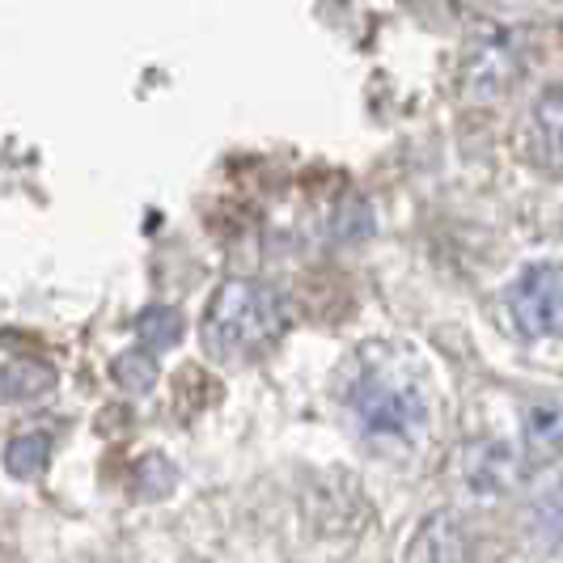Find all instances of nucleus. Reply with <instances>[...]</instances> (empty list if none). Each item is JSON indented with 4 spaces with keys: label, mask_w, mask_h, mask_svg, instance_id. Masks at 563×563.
Returning <instances> with one entry per match:
<instances>
[{
    "label": "nucleus",
    "mask_w": 563,
    "mask_h": 563,
    "mask_svg": "<svg viewBox=\"0 0 563 563\" xmlns=\"http://www.w3.org/2000/svg\"><path fill=\"white\" fill-rule=\"evenodd\" d=\"M288 310L276 288L258 280H229L217 288L203 318V347L221 361H251L280 339Z\"/></svg>",
    "instance_id": "f257e3e1"
},
{
    "label": "nucleus",
    "mask_w": 563,
    "mask_h": 563,
    "mask_svg": "<svg viewBox=\"0 0 563 563\" xmlns=\"http://www.w3.org/2000/svg\"><path fill=\"white\" fill-rule=\"evenodd\" d=\"M352 411L365 437L386 445H416L428 428V402L416 377L398 368H368L352 390Z\"/></svg>",
    "instance_id": "f03ea898"
},
{
    "label": "nucleus",
    "mask_w": 563,
    "mask_h": 563,
    "mask_svg": "<svg viewBox=\"0 0 563 563\" xmlns=\"http://www.w3.org/2000/svg\"><path fill=\"white\" fill-rule=\"evenodd\" d=\"M521 30L526 26H500V22H492V26H479L471 34L466 59H462V89H466V98L492 102V98H500L508 85L521 77L526 56H530Z\"/></svg>",
    "instance_id": "7ed1b4c3"
},
{
    "label": "nucleus",
    "mask_w": 563,
    "mask_h": 563,
    "mask_svg": "<svg viewBox=\"0 0 563 563\" xmlns=\"http://www.w3.org/2000/svg\"><path fill=\"white\" fill-rule=\"evenodd\" d=\"M512 322L530 339L563 335V263H534L508 288Z\"/></svg>",
    "instance_id": "20e7f679"
},
{
    "label": "nucleus",
    "mask_w": 563,
    "mask_h": 563,
    "mask_svg": "<svg viewBox=\"0 0 563 563\" xmlns=\"http://www.w3.org/2000/svg\"><path fill=\"white\" fill-rule=\"evenodd\" d=\"M407 563H475L471 560V538L466 526L441 512V517H428L420 526V534L407 551Z\"/></svg>",
    "instance_id": "39448f33"
},
{
    "label": "nucleus",
    "mask_w": 563,
    "mask_h": 563,
    "mask_svg": "<svg viewBox=\"0 0 563 563\" xmlns=\"http://www.w3.org/2000/svg\"><path fill=\"white\" fill-rule=\"evenodd\" d=\"M521 437L534 457L563 453V398H538L521 416Z\"/></svg>",
    "instance_id": "423d86ee"
},
{
    "label": "nucleus",
    "mask_w": 563,
    "mask_h": 563,
    "mask_svg": "<svg viewBox=\"0 0 563 563\" xmlns=\"http://www.w3.org/2000/svg\"><path fill=\"white\" fill-rule=\"evenodd\" d=\"M512 453L505 445H475V450L466 453V466H462V479L471 492H479V496H496V492H505L508 483H512Z\"/></svg>",
    "instance_id": "0eeeda50"
},
{
    "label": "nucleus",
    "mask_w": 563,
    "mask_h": 563,
    "mask_svg": "<svg viewBox=\"0 0 563 563\" xmlns=\"http://www.w3.org/2000/svg\"><path fill=\"white\" fill-rule=\"evenodd\" d=\"M52 386H56V373L47 365H38V361L9 365L4 377H0V390H4V398H13V402H34V398L47 395Z\"/></svg>",
    "instance_id": "6e6552de"
},
{
    "label": "nucleus",
    "mask_w": 563,
    "mask_h": 563,
    "mask_svg": "<svg viewBox=\"0 0 563 563\" xmlns=\"http://www.w3.org/2000/svg\"><path fill=\"white\" fill-rule=\"evenodd\" d=\"M47 453H52L47 432H22L18 441H9V450H4V466H9L18 479H30V475H38V471H43Z\"/></svg>",
    "instance_id": "1a4fd4ad"
},
{
    "label": "nucleus",
    "mask_w": 563,
    "mask_h": 563,
    "mask_svg": "<svg viewBox=\"0 0 563 563\" xmlns=\"http://www.w3.org/2000/svg\"><path fill=\"white\" fill-rule=\"evenodd\" d=\"M534 123H538V132H542V141L551 144L555 153H563V77L538 98Z\"/></svg>",
    "instance_id": "9d476101"
},
{
    "label": "nucleus",
    "mask_w": 563,
    "mask_h": 563,
    "mask_svg": "<svg viewBox=\"0 0 563 563\" xmlns=\"http://www.w3.org/2000/svg\"><path fill=\"white\" fill-rule=\"evenodd\" d=\"M136 327H141V339L148 347H166V343H174L178 331H183V318L169 310V306H153V310L141 313Z\"/></svg>",
    "instance_id": "9b49d317"
},
{
    "label": "nucleus",
    "mask_w": 563,
    "mask_h": 563,
    "mask_svg": "<svg viewBox=\"0 0 563 563\" xmlns=\"http://www.w3.org/2000/svg\"><path fill=\"white\" fill-rule=\"evenodd\" d=\"M114 377H119V386H128V390H148L153 382H157V365H153V356L148 352H123L119 361H114Z\"/></svg>",
    "instance_id": "f8f14e48"
},
{
    "label": "nucleus",
    "mask_w": 563,
    "mask_h": 563,
    "mask_svg": "<svg viewBox=\"0 0 563 563\" xmlns=\"http://www.w3.org/2000/svg\"><path fill=\"white\" fill-rule=\"evenodd\" d=\"M538 534H542V542L547 547H563V483L560 487H551L542 500H538Z\"/></svg>",
    "instance_id": "ddd939ff"
}]
</instances>
